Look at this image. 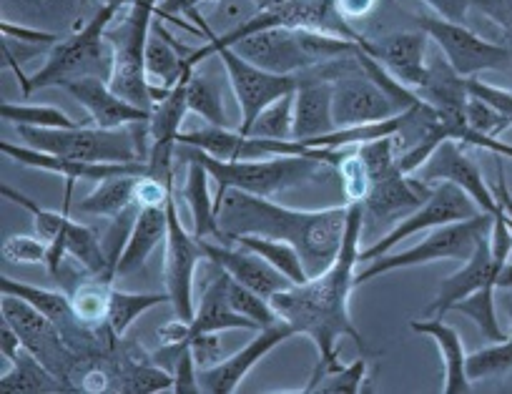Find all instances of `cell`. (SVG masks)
<instances>
[{"instance_id":"cell-12","label":"cell","mask_w":512,"mask_h":394,"mask_svg":"<svg viewBox=\"0 0 512 394\" xmlns=\"http://www.w3.org/2000/svg\"><path fill=\"white\" fill-rule=\"evenodd\" d=\"M0 312H3V319L18 332L26 352L41 359L63 384L71 382L73 369H76L81 357L51 319L43 317L36 307L23 302L21 297H13V294H3Z\"/></svg>"},{"instance_id":"cell-51","label":"cell","mask_w":512,"mask_h":394,"mask_svg":"<svg viewBox=\"0 0 512 394\" xmlns=\"http://www.w3.org/2000/svg\"><path fill=\"white\" fill-rule=\"evenodd\" d=\"M490 249H492V256H495L500 264H507L512 256V226L510 221H507V214L502 211H497L495 216H492V226H490Z\"/></svg>"},{"instance_id":"cell-32","label":"cell","mask_w":512,"mask_h":394,"mask_svg":"<svg viewBox=\"0 0 512 394\" xmlns=\"http://www.w3.org/2000/svg\"><path fill=\"white\" fill-rule=\"evenodd\" d=\"M66 389V384L26 349L13 359L11 369L0 377V392L3 394H48L66 392Z\"/></svg>"},{"instance_id":"cell-61","label":"cell","mask_w":512,"mask_h":394,"mask_svg":"<svg viewBox=\"0 0 512 394\" xmlns=\"http://www.w3.org/2000/svg\"><path fill=\"white\" fill-rule=\"evenodd\" d=\"M136 0H98V6H111V8H128V6H134Z\"/></svg>"},{"instance_id":"cell-33","label":"cell","mask_w":512,"mask_h":394,"mask_svg":"<svg viewBox=\"0 0 512 394\" xmlns=\"http://www.w3.org/2000/svg\"><path fill=\"white\" fill-rule=\"evenodd\" d=\"M136 181H139V174H118L111 176V179L98 181L96 189H93L86 199L78 201L76 209L81 211V214L116 219V216L126 214L131 206H136Z\"/></svg>"},{"instance_id":"cell-13","label":"cell","mask_w":512,"mask_h":394,"mask_svg":"<svg viewBox=\"0 0 512 394\" xmlns=\"http://www.w3.org/2000/svg\"><path fill=\"white\" fill-rule=\"evenodd\" d=\"M214 56H219L221 66H224L226 78L231 83V91H234L236 103H239L241 111V123L239 134H249L251 126H254L256 116L264 111L267 106H272L274 101H279L287 93H294L302 83V73H294V76H279V73H269L264 68L254 66L246 58H241L234 48H216Z\"/></svg>"},{"instance_id":"cell-16","label":"cell","mask_w":512,"mask_h":394,"mask_svg":"<svg viewBox=\"0 0 512 394\" xmlns=\"http://www.w3.org/2000/svg\"><path fill=\"white\" fill-rule=\"evenodd\" d=\"M417 179L425 181V184H432V181H450V184L460 186L480 206V211L492 216L500 211V201H497L495 189L487 186V181L480 174V166L465 154L460 141H442L432 151L430 159L422 164V169L417 171Z\"/></svg>"},{"instance_id":"cell-11","label":"cell","mask_w":512,"mask_h":394,"mask_svg":"<svg viewBox=\"0 0 512 394\" xmlns=\"http://www.w3.org/2000/svg\"><path fill=\"white\" fill-rule=\"evenodd\" d=\"M166 254H164V282L174 314L184 322H191L194 309V277L196 267L206 261L201 239L189 231L181 221L176 209V196L171 194L166 201Z\"/></svg>"},{"instance_id":"cell-38","label":"cell","mask_w":512,"mask_h":394,"mask_svg":"<svg viewBox=\"0 0 512 394\" xmlns=\"http://www.w3.org/2000/svg\"><path fill=\"white\" fill-rule=\"evenodd\" d=\"M0 116L3 121H11L13 126L31 128H76L81 121H73L61 108L46 106V103H0Z\"/></svg>"},{"instance_id":"cell-17","label":"cell","mask_w":512,"mask_h":394,"mask_svg":"<svg viewBox=\"0 0 512 394\" xmlns=\"http://www.w3.org/2000/svg\"><path fill=\"white\" fill-rule=\"evenodd\" d=\"M289 337H297L292 327L287 322H277L274 327L259 329L254 339L249 344L234 352L231 357L221 359L219 364L209 369H199V384L201 392L206 394H231L239 389V384L244 382L246 374L259 364V359L267 357L272 349H277L279 344L287 342Z\"/></svg>"},{"instance_id":"cell-39","label":"cell","mask_w":512,"mask_h":394,"mask_svg":"<svg viewBox=\"0 0 512 394\" xmlns=\"http://www.w3.org/2000/svg\"><path fill=\"white\" fill-rule=\"evenodd\" d=\"M452 312H460L465 314V317H470L472 322L477 324V329L482 332V337L490 339V342H502V339H507L505 329H502L500 322H497L495 287H492V284L477 289V292H472L470 297L460 299V302L452 307Z\"/></svg>"},{"instance_id":"cell-4","label":"cell","mask_w":512,"mask_h":394,"mask_svg":"<svg viewBox=\"0 0 512 394\" xmlns=\"http://www.w3.org/2000/svg\"><path fill=\"white\" fill-rule=\"evenodd\" d=\"M16 128L26 146L66 159L96 164H139L149 159V121L123 128Z\"/></svg>"},{"instance_id":"cell-29","label":"cell","mask_w":512,"mask_h":394,"mask_svg":"<svg viewBox=\"0 0 512 394\" xmlns=\"http://www.w3.org/2000/svg\"><path fill=\"white\" fill-rule=\"evenodd\" d=\"M166 206H144L139 209L134 229L128 231L126 246L116 264V277H131L139 272L151 256V251L166 239Z\"/></svg>"},{"instance_id":"cell-30","label":"cell","mask_w":512,"mask_h":394,"mask_svg":"<svg viewBox=\"0 0 512 394\" xmlns=\"http://www.w3.org/2000/svg\"><path fill=\"white\" fill-rule=\"evenodd\" d=\"M81 8L83 0H3V21L61 33V28L76 21Z\"/></svg>"},{"instance_id":"cell-10","label":"cell","mask_w":512,"mask_h":394,"mask_svg":"<svg viewBox=\"0 0 512 394\" xmlns=\"http://www.w3.org/2000/svg\"><path fill=\"white\" fill-rule=\"evenodd\" d=\"M417 28L440 46L442 56L462 78L482 71H512V48L492 43L472 33L465 23H452L440 16H417Z\"/></svg>"},{"instance_id":"cell-62","label":"cell","mask_w":512,"mask_h":394,"mask_svg":"<svg viewBox=\"0 0 512 394\" xmlns=\"http://www.w3.org/2000/svg\"><path fill=\"white\" fill-rule=\"evenodd\" d=\"M502 309H505L507 317H510V334H512V294H505V297H502Z\"/></svg>"},{"instance_id":"cell-49","label":"cell","mask_w":512,"mask_h":394,"mask_svg":"<svg viewBox=\"0 0 512 394\" xmlns=\"http://www.w3.org/2000/svg\"><path fill=\"white\" fill-rule=\"evenodd\" d=\"M171 194H174V184H166V181L149 174L139 176L134 194L136 209H144V206H166Z\"/></svg>"},{"instance_id":"cell-20","label":"cell","mask_w":512,"mask_h":394,"mask_svg":"<svg viewBox=\"0 0 512 394\" xmlns=\"http://www.w3.org/2000/svg\"><path fill=\"white\" fill-rule=\"evenodd\" d=\"M502 267H505V264H500V261L492 256L490 236H487V239L480 241L475 254L467 261H462V267L457 269L452 277L442 279L440 289H437V297L432 299V304L427 307V314H430V317L445 319V314L452 312V307H455L460 299L470 297L477 289L487 287V284L500 289Z\"/></svg>"},{"instance_id":"cell-15","label":"cell","mask_w":512,"mask_h":394,"mask_svg":"<svg viewBox=\"0 0 512 394\" xmlns=\"http://www.w3.org/2000/svg\"><path fill=\"white\" fill-rule=\"evenodd\" d=\"M367 169L372 174V189L362 201V209L364 214L372 216L374 224L382 226L390 221L397 224L430 199V184L402 174L397 156H377L367 161Z\"/></svg>"},{"instance_id":"cell-59","label":"cell","mask_w":512,"mask_h":394,"mask_svg":"<svg viewBox=\"0 0 512 394\" xmlns=\"http://www.w3.org/2000/svg\"><path fill=\"white\" fill-rule=\"evenodd\" d=\"M495 196H497V201H500L502 211H505V214H507V221H510V226H512V194H510V189H507L505 169H502V164H497V186H495Z\"/></svg>"},{"instance_id":"cell-44","label":"cell","mask_w":512,"mask_h":394,"mask_svg":"<svg viewBox=\"0 0 512 394\" xmlns=\"http://www.w3.org/2000/svg\"><path fill=\"white\" fill-rule=\"evenodd\" d=\"M369 364L367 359H357L352 364H342L334 372H327L319 384L314 387V394H357L362 392L364 382H367Z\"/></svg>"},{"instance_id":"cell-22","label":"cell","mask_w":512,"mask_h":394,"mask_svg":"<svg viewBox=\"0 0 512 394\" xmlns=\"http://www.w3.org/2000/svg\"><path fill=\"white\" fill-rule=\"evenodd\" d=\"M63 91L71 93V96L86 108L88 116H91V121L96 123L98 128H123L134 126V123L141 121H151V111L134 106V103H128L126 98L118 96V93L108 86L106 78H78V81L66 83Z\"/></svg>"},{"instance_id":"cell-56","label":"cell","mask_w":512,"mask_h":394,"mask_svg":"<svg viewBox=\"0 0 512 394\" xmlns=\"http://www.w3.org/2000/svg\"><path fill=\"white\" fill-rule=\"evenodd\" d=\"M21 352H23L21 337H18L16 329L3 319V324H0V354H3V359L13 362Z\"/></svg>"},{"instance_id":"cell-40","label":"cell","mask_w":512,"mask_h":394,"mask_svg":"<svg viewBox=\"0 0 512 394\" xmlns=\"http://www.w3.org/2000/svg\"><path fill=\"white\" fill-rule=\"evenodd\" d=\"M465 369L470 382H480L487 377H505L507 372H512V334L502 342L467 354Z\"/></svg>"},{"instance_id":"cell-60","label":"cell","mask_w":512,"mask_h":394,"mask_svg":"<svg viewBox=\"0 0 512 394\" xmlns=\"http://www.w3.org/2000/svg\"><path fill=\"white\" fill-rule=\"evenodd\" d=\"M287 3H292V0H251V6L256 8V13H262V11H274V8L287 6Z\"/></svg>"},{"instance_id":"cell-35","label":"cell","mask_w":512,"mask_h":394,"mask_svg":"<svg viewBox=\"0 0 512 394\" xmlns=\"http://www.w3.org/2000/svg\"><path fill=\"white\" fill-rule=\"evenodd\" d=\"M186 101H189V111L204 118L209 126L216 128H231L229 116H226L224 96H221V86L216 78L209 73L194 68L189 76V86H186Z\"/></svg>"},{"instance_id":"cell-37","label":"cell","mask_w":512,"mask_h":394,"mask_svg":"<svg viewBox=\"0 0 512 394\" xmlns=\"http://www.w3.org/2000/svg\"><path fill=\"white\" fill-rule=\"evenodd\" d=\"M169 302V294H131L111 289V307H108V329L116 337H121L136 319L149 309L159 307V304Z\"/></svg>"},{"instance_id":"cell-6","label":"cell","mask_w":512,"mask_h":394,"mask_svg":"<svg viewBox=\"0 0 512 394\" xmlns=\"http://www.w3.org/2000/svg\"><path fill=\"white\" fill-rule=\"evenodd\" d=\"M118 13H121V8L101 6L81 31L68 36L66 41L56 43L53 51L48 53V61L43 63L41 71L28 76L26 86L21 88L23 98H28L36 91H43V88H63L66 83L86 76H98L111 81L113 48L111 43H106V33L111 23L116 21Z\"/></svg>"},{"instance_id":"cell-26","label":"cell","mask_w":512,"mask_h":394,"mask_svg":"<svg viewBox=\"0 0 512 394\" xmlns=\"http://www.w3.org/2000/svg\"><path fill=\"white\" fill-rule=\"evenodd\" d=\"M73 184H76V181L66 179V206H63L61 214L43 209V206H38L36 201L28 199V196L21 194V191L11 189V186H6V184L0 186V194H3V199L13 201V204H18L21 209H26L28 214L33 216V231H36V234L48 244L46 267L51 274H58V269H61V264H63V256H68L66 249H63V236H66L68 224H71L68 209H71Z\"/></svg>"},{"instance_id":"cell-31","label":"cell","mask_w":512,"mask_h":394,"mask_svg":"<svg viewBox=\"0 0 512 394\" xmlns=\"http://www.w3.org/2000/svg\"><path fill=\"white\" fill-rule=\"evenodd\" d=\"M189 161V169H186V184H184V201L189 206L191 214V231H194L199 239H216L221 241L219 219H216V206L211 201L209 194V171L204 164H199L196 159Z\"/></svg>"},{"instance_id":"cell-5","label":"cell","mask_w":512,"mask_h":394,"mask_svg":"<svg viewBox=\"0 0 512 394\" xmlns=\"http://www.w3.org/2000/svg\"><path fill=\"white\" fill-rule=\"evenodd\" d=\"M359 43L307 28H267L244 41L234 43V51L254 66L279 76L314 71L357 51Z\"/></svg>"},{"instance_id":"cell-7","label":"cell","mask_w":512,"mask_h":394,"mask_svg":"<svg viewBox=\"0 0 512 394\" xmlns=\"http://www.w3.org/2000/svg\"><path fill=\"white\" fill-rule=\"evenodd\" d=\"M159 0H136L121 21L108 28L106 38L113 48V73L108 86L134 106L154 111L149 81H146V43H149Z\"/></svg>"},{"instance_id":"cell-19","label":"cell","mask_w":512,"mask_h":394,"mask_svg":"<svg viewBox=\"0 0 512 394\" xmlns=\"http://www.w3.org/2000/svg\"><path fill=\"white\" fill-rule=\"evenodd\" d=\"M359 48H362L367 56H372L377 63H382L397 81L405 83L412 91L425 86L427 73H430V63L425 61L427 33H390V36L374 38V41L362 38V41H359Z\"/></svg>"},{"instance_id":"cell-3","label":"cell","mask_w":512,"mask_h":394,"mask_svg":"<svg viewBox=\"0 0 512 394\" xmlns=\"http://www.w3.org/2000/svg\"><path fill=\"white\" fill-rule=\"evenodd\" d=\"M184 159H196L206 166L211 181H216V201L229 189L246 191L256 196H274L279 191L297 189V186L312 184V181L327 179L329 169L337 166L327 164L314 156H279V159H256V161H226L194 149V146L181 144Z\"/></svg>"},{"instance_id":"cell-34","label":"cell","mask_w":512,"mask_h":394,"mask_svg":"<svg viewBox=\"0 0 512 394\" xmlns=\"http://www.w3.org/2000/svg\"><path fill=\"white\" fill-rule=\"evenodd\" d=\"M224 241H231V244H239L244 246V249L259 254L262 259H267L277 272H282L284 277L292 279L294 284H304L309 279L307 269H304L302 254L297 251V246L287 244V241L267 239V236H256V234L226 236Z\"/></svg>"},{"instance_id":"cell-53","label":"cell","mask_w":512,"mask_h":394,"mask_svg":"<svg viewBox=\"0 0 512 394\" xmlns=\"http://www.w3.org/2000/svg\"><path fill=\"white\" fill-rule=\"evenodd\" d=\"M78 389H81V392H91V394L111 392L113 374L108 372L106 367H101V364H91V367L81 374V379H78Z\"/></svg>"},{"instance_id":"cell-27","label":"cell","mask_w":512,"mask_h":394,"mask_svg":"<svg viewBox=\"0 0 512 394\" xmlns=\"http://www.w3.org/2000/svg\"><path fill=\"white\" fill-rule=\"evenodd\" d=\"M184 51L181 46H176L174 38L169 36V31L164 28V23L154 21V31H151L149 43H146V81H149L151 98L156 103L164 101L171 93V88L181 81V76L186 73V63L181 58Z\"/></svg>"},{"instance_id":"cell-46","label":"cell","mask_w":512,"mask_h":394,"mask_svg":"<svg viewBox=\"0 0 512 394\" xmlns=\"http://www.w3.org/2000/svg\"><path fill=\"white\" fill-rule=\"evenodd\" d=\"M465 81H467V91H470V96L480 98V101H485L487 106L495 108V111L505 118L507 126L512 128V91L490 86V83L477 81V78L472 76L465 78Z\"/></svg>"},{"instance_id":"cell-57","label":"cell","mask_w":512,"mask_h":394,"mask_svg":"<svg viewBox=\"0 0 512 394\" xmlns=\"http://www.w3.org/2000/svg\"><path fill=\"white\" fill-rule=\"evenodd\" d=\"M377 0H337V8L349 23L359 21V18H367L374 11Z\"/></svg>"},{"instance_id":"cell-42","label":"cell","mask_w":512,"mask_h":394,"mask_svg":"<svg viewBox=\"0 0 512 394\" xmlns=\"http://www.w3.org/2000/svg\"><path fill=\"white\" fill-rule=\"evenodd\" d=\"M294 131V93H287L272 106L264 108L256 116L254 126L246 136H259V139H292Z\"/></svg>"},{"instance_id":"cell-36","label":"cell","mask_w":512,"mask_h":394,"mask_svg":"<svg viewBox=\"0 0 512 394\" xmlns=\"http://www.w3.org/2000/svg\"><path fill=\"white\" fill-rule=\"evenodd\" d=\"M111 282L96 279V282L78 284L76 292L71 294V307L78 322L88 332H101L108 329V307H111Z\"/></svg>"},{"instance_id":"cell-43","label":"cell","mask_w":512,"mask_h":394,"mask_svg":"<svg viewBox=\"0 0 512 394\" xmlns=\"http://www.w3.org/2000/svg\"><path fill=\"white\" fill-rule=\"evenodd\" d=\"M337 174L342 179L347 204H362L369 196V189H372V174H369L367 164L359 156L357 146H354V151L344 154V159L337 166Z\"/></svg>"},{"instance_id":"cell-1","label":"cell","mask_w":512,"mask_h":394,"mask_svg":"<svg viewBox=\"0 0 512 394\" xmlns=\"http://www.w3.org/2000/svg\"><path fill=\"white\" fill-rule=\"evenodd\" d=\"M364 229L362 204H349L347 231H344L342 249L329 269L317 277H309L304 284H292L284 292L274 294L269 302L277 309L279 317L289 324L297 334L312 339L317 344L319 362L314 367L312 379L304 394L314 392L319 379L327 372L342 367L337 354V342L349 337L359 349H364V339L354 327L349 314V299L357 287V264H359V236Z\"/></svg>"},{"instance_id":"cell-24","label":"cell","mask_w":512,"mask_h":394,"mask_svg":"<svg viewBox=\"0 0 512 394\" xmlns=\"http://www.w3.org/2000/svg\"><path fill=\"white\" fill-rule=\"evenodd\" d=\"M0 151L6 156H11L18 164L28 166V169L48 171V174H58L63 179H91V181H103L111 179L118 174H149V164L139 161V164H96V161H76L66 159V156L46 154V151L31 149V146H16L8 144V141H0Z\"/></svg>"},{"instance_id":"cell-55","label":"cell","mask_w":512,"mask_h":394,"mask_svg":"<svg viewBox=\"0 0 512 394\" xmlns=\"http://www.w3.org/2000/svg\"><path fill=\"white\" fill-rule=\"evenodd\" d=\"M159 342L161 344H181L191 339V324L184 319L176 317L174 322H166L164 327H159Z\"/></svg>"},{"instance_id":"cell-45","label":"cell","mask_w":512,"mask_h":394,"mask_svg":"<svg viewBox=\"0 0 512 394\" xmlns=\"http://www.w3.org/2000/svg\"><path fill=\"white\" fill-rule=\"evenodd\" d=\"M0 254L11 264H46L48 244L38 234L8 236L0 246Z\"/></svg>"},{"instance_id":"cell-21","label":"cell","mask_w":512,"mask_h":394,"mask_svg":"<svg viewBox=\"0 0 512 394\" xmlns=\"http://www.w3.org/2000/svg\"><path fill=\"white\" fill-rule=\"evenodd\" d=\"M0 292L3 294H13V297H21L23 302H28L31 307H36L43 317L51 319L58 329L63 332V337L68 339L73 349L81 352H91L96 347V332H88L81 322L76 319L71 307V297L61 292H51V289H41V287H31L26 282H18V279L6 277V274H0Z\"/></svg>"},{"instance_id":"cell-52","label":"cell","mask_w":512,"mask_h":394,"mask_svg":"<svg viewBox=\"0 0 512 394\" xmlns=\"http://www.w3.org/2000/svg\"><path fill=\"white\" fill-rule=\"evenodd\" d=\"M472 8L497 23L512 46V0H472Z\"/></svg>"},{"instance_id":"cell-58","label":"cell","mask_w":512,"mask_h":394,"mask_svg":"<svg viewBox=\"0 0 512 394\" xmlns=\"http://www.w3.org/2000/svg\"><path fill=\"white\" fill-rule=\"evenodd\" d=\"M201 3H206V0H164V6L156 11V16L169 18L176 13H194ZM214 3H224V0H214Z\"/></svg>"},{"instance_id":"cell-54","label":"cell","mask_w":512,"mask_h":394,"mask_svg":"<svg viewBox=\"0 0 512 394\" xmlns=\"http://www.w3.org/2000/svg\"><path fill=\"white\" fill-rule=\"evenodd\" d=\"M422 3H427L437 16L452 23H465L467 11L472 8V0H422Z\"/></svg>"},{"instance_id":"cell-18","label":"cell","mask_w":512,"mask_h":394,"mask_svg":"<svg viewBox=\"0 0 512 394\" xmlns=\"http://www.w3.org/2000/svg\"><path fill=\"white\" fill-rule=\"evenodd\" d=\"M201 246H204L206 261L219 264V267L226 269L236 282L249 287L251 292L262 294V297L272 299L274 294L284 292V289H289L294 284L292 279H287L282 272H277L267 259H262V256L254 254V251L244 249V246L216 239H201Z\"/></svg>"},{"instance_id":"cell-14","label":"cell","mask_w":512,"mask_h":394,"mask_svg":"<svg viewBox=\"0 0 512 394\" xmlns=\"http://www.w3.org/2000/svg\"><path fill=\"white\" fill-rule=\"evenodd\" d=\"M477 214H480V206H477L460 186L450 184V181H440V184L432 189L430 199H427L420 209H415L412 214H407L405 219L397 221L395 229L387 231V234L379 241H374L369 249H359V261H372L382 254H390L392 246L410 239V236L420 234V231L472 219V216Z\"/></svg>"},{"instance_id":"cell-9","label":"cell","mask_w":512,"mask_h":394,"mask_svg":"<svg viewBox=\"0 0 512 394\" xmlns=\"http://www.w3.org/2000/svg\"><path fill=\"white\" fill-rule=\"evenodd\" d=\"M352 61L354 53H349V56L324 66L327 68V76L332 78L334 88V126H362V123L384 121V118L402 113L397 103L384 93V88L364 73L359 61L352 71Z\"/></svg>"},{"instance_id":"cell-2","label":"cell","mask_w":512,"mask_h":394,"mask_svg":"<svg viewBox=\"0 0 512 394\" xmlns=\"http://www.w3.org/2000/svg\"><path fill=\"white\" fill-rule=\"evenodd\" d=\"M347 216L349 204L322 211H299L239 189H229L221 201H216V219L224 239L256 234L287 241L302 254L309 277H317L334 264L347 231Z\"/></svg>"},{"instance_id":"cell-23","label":"cell","mask_w":512,"mask_h":394,"mask_svg":"<svg viewBox=\"0 0 512 394\" xmlns=\"http://www.w3.org/2000/svg\"><path fill=\"white\" fill-rule=\"evenodd\" d=\"M334 88L327 68H314L309 76L302 78L294 91V131L292 139L307 141L317 136L332 134L334 128Z\"/></svg>"},{"instance_id":"cell-41","label":"cell","mask_w":512,"mask_h":394,"mask_svg":"<svg viewBox=\"0 0 512 394\" xmlns=\"http://www.w3.org/2000/svg\"><path fill=\"white\" fill-rule=\"evenodd\" d=\"M226 289H229L231 307H234L241 317L251 319V322H254L259 329L274 327L277 322H282V317H279L277 309L272 307V302H269L267 297L251 292L249 287H244V284L236 282L231 274H229V287Z\"/></svg>"},{"instance_id":"cell-28","label":"cell","mask_w":512,"mask_h":394,"mask_svg":"<svg viewBox=\"0 0 512 394\" xmlns=\"http://www.w3.org/2000/svg\"><path fill=\"white\" fill-rule=\"evenodd\" d=\"M410 329L417 334H425L432 342L437 344L442 354V364H445V384H442V392L445 394H467L472 392V382L467 377L465 369V347H462V339L457 334L455 327L445 324L442 317H430L422 319V322H410Z\"/></svg>"},{"instance_id":"cell-8","label":"cell","mask_w":512,"mask_h":394,"mask_svg":"<svg viewBox=\"0 0 512 394\" xmlns=\"http://www.w3.org/2000/svg\"><path fill=\"white\" fill-rule=\"evenodd\" d=\"M490 226L492 214L480 211V214L472 216V219L430 229V234H427L420 244L410 246V249L405 251H397V254H382L377 256V259L367 261V269H362V272L357 274V287L359 284L369 282V279L382 277V274L420 267V264H430V261H467L477 251L480 241L490 236Z\"/></svg>"},{"instance_id":"cell-25","label":"cell","mask_w":512,"mask_h":394,"mask_svg":"<svg viewBox=\"0 0 512 394\" xmlns=\"http://www.w3.org/2000/svg\"><path fill=\"white\" fill-rule=\"evenodd\" d=\"M229 272L221 269L219 264L209 261V284L204 289L199 307H196L194 319H191V337L204 332H259L251 319L241 317L229 304Z\"/></svg>"},{"instance_id":"cell-48","label":"cell","mask_w":512,"mask_h":394,"mask_svg":"<svg viewBox=\"0 0 512 394\" xmlns=\"http://www.w3.org/2000/svg\"><path fill=\"white\" fill-rule=\"evenodd\" d=\"M191 354L199 369H209L224 359V344H221V332H204L189 339Z\"/></svg>"},{"instance_id":"cell-47","label":"cell","mask_w":512,"mask_h":394,"mask_svg":"<svg viewBox=\"0 0 512 394\" xmlns=\"http://www.w3.org/2000/svg\"><path fill=\"white\" fill-rule=\"evenodd\" d=\"M0 33L3 38H11L13 43H23V46H56L61 41V33L53 31H43V28H33V26H23V23H11L3 21L0 23Z\"/></svg>"},{"instance_id":"cell-50","label":"cell","mask_w":512,"mask_h":394,"mask_svg":"<svg viewBox=\"0 0 512 394\" xmlns=\"http://www.w3.org/2000/svg\"><path fill=\"white\" fill-rule=\"evenodd\" d=\"M171 374H174V392L176 394H199L201 392L199 367H196L194 354H191L189 344H186V349L181 352V357L176 359Z\"/></svg>"}]
</instances>
